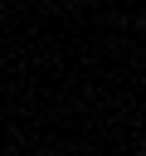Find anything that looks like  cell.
<instances>
[{"mask_svg": "<svg viewBox=\"0 0 146 156\" xmlns=\"http://www.w3.org/2000/svg\"><path fill=\"white\" fill-rule=\"evenodd\" d=\"M68 5H88V0H68Z\"/></svg>", "mask_w": 146, "mask_h": 156, "instance_id": "6da1fadb", "label": "cell"}, {"mask_svg": "<svg viewBox=\"0 0 146 156\" xmlns=\"http://www.w3.org/2000/svg\"><path fill=\"white\" fill-rule=\"evenodd\" d=\"M136 156H146V151H136Z\"/></svg>", "mask_w": 146, "mask_h": 156, "instance_id": "7a4b0ae2", "label": "cell"}]
</instances>
